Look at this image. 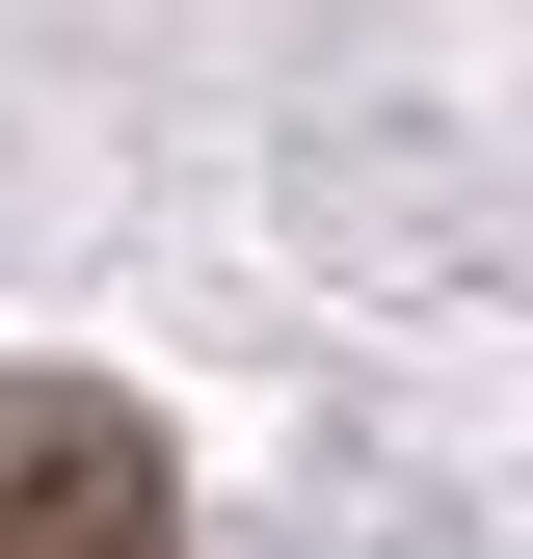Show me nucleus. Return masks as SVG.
I'll return each instance as SVG.
<instances>
[{
	"instance_id": "nucleus-1",
	"label": "nucleus",
	"mask_w": 533,
	"mask_h": 559,
	"mask_svg": "<svg viewBox=\"0 0 533 559\" xmlns=\"http://www.w3.org/2000/svg\"><path fill=\"white\" fill-rule=\"evenodd\" d=\"M0 559H187V479L133 400L81 373H0Z\"/></svg>"
}]
</instances>
